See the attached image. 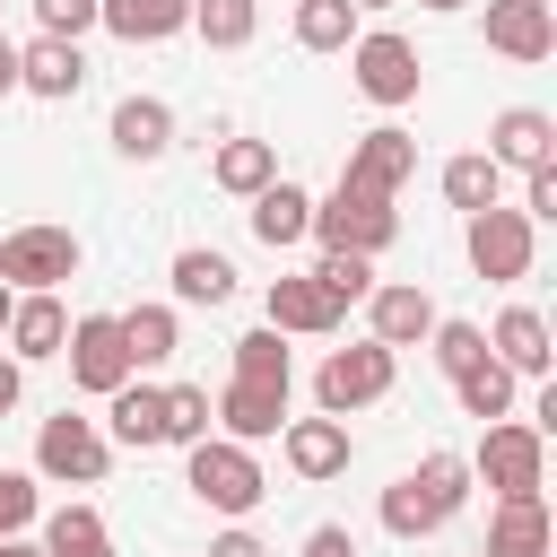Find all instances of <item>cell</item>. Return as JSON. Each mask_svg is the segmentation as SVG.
<instances>
[{
	"instance_id": "cell-1",
	"label": "cell",
	"mask_w": 557,
	"mask_h": 557,
	"mask_svg": "<svg viewBox=\"0 0 557 557\" xmlns=\"http://www.w3.org/2000/svg\"><path fill=\"white\" fill-rule=\"evenodd\" d=\"M183 487H191L209 513H226V522H244V513L270 496V479H261L252 444H226V435H209V444H191V453H183Z\"/></svg>"
},
{
	"instance_id": "cell-2",
	"label": "cell",
	"mask_w": 557,
	"mask_h": 557,
	"mask_svg": "<svg viewBox=\"0 0 557 557\" xmlns=\"http://www.w3.org/2000/svg\"><path fill=\"white\" fill-rule=\"evenodd\" d=\"M313 235H322V252H383V244H400V209L383 200V191H357V183H331V200H313Z\"/></svg>"
},
{
	"instance_id": "cell-3",
	"label": "cell",
	"mask_w": 557,
	"mask_h": 557,
	"mask_svg": "<svg viewBox=\"0 0 557 557\" xmlns=\"http://www.w3.org/2000/svg\"><path fill=\"white\" fill-rule=\"evenodd\" d=\"M461 252H470V270L487 278V287H513V278H531V252H540V226L522 218V209H470L461 218Z\"/></svg>"
},
{
	"instance_id": "cell-4",
	"label": "cell",
	"mask_w": 557,
	"mask_h": 557,
	"mask_svg": "<svg viewBox=\"0 0 557 557\" xmlns=\"http://www.w3.org/2000/svg\"><path fill=\"white\" fill-rule=\"evenodd\" d=\"M470 479H487V487H496V505H505V496H540V479H548V435H540V426H522V418L479 426Z\"/></svg>"
},
{
	"instance_id": "cell-5",
	"label": "cell",
	"mask_w": 557,
	"mask_h": 557,
	"mask_svg": "<svg viewBox=\"0 0 557 557\" xmlns=\"http://www.w3.org/2000/svg\"><path fill=\"white\" fill-rule=\"evenodd\" d=\"M61 278H78V235L70 226H9L0 235V287L9 296H52Z\"/></svg>"
},
{
	"instance_id": "cell-6",
	"label": "cell",
	"mask_w": 557,
	"mask_h": 557,
	"mask_svg": "<svg viewBox=\"0 0 557 557\" xmlns=\"http://www.w3.org/2000/svg\"><path fill=\"white\" fill-rule=\"evenodd\" d=\"M348 70H357V96L366 104H418V78H426V61H418V44L409 35H392V26H366L357 44H348Z\"/></svg>"
},
{
	"instance_id": "cell-7",
	"label": "cell",
	"mask_w": 557,
	"mask_h": 557,
	"mask_svg": "<svg viewBox=\"0 0 557 557\" xmlns=\"http://www.w3.org/2000/svg\"><path fill=\"white\" fill-rule=\"evenodd\" d=\"M392 348H374V339H357V348H331L322 366H313V409L322 418H357L366 400H383L392 392Z\"/></svg>"
},
{
	"instance_id": "cell-8",
	"label": "cell",
	"mask_w": 557,
	"mask_h": 557,
	"mask_svg": "<svg viewBox=\"0 0 557 557\" xmlns=\"http://www.w3.org/2000/svg\"><path fill=\"white\" fill-rule=\"evenodd\" d=\"M35 470H44L52 487H96V479L113 470V444H104V426H96V418L61 409V418H44V426H35Z\"/></svg>"
},
{
	"instance_id": "cell-9",
	"label": "cell",
	"mask_w": 557,
	"mask_h": 557,
	"mask_svg": "<svg viewBox=\"0 0 557 557\" xmlns=\"http://www.w3.org/2000/svg\"><path fill=\"white\" fill-rule=\"evenodd\" d=\"M61 357H70V383H78V392H96V400H104V392H122V383L139 374V366H131V348H122V322H113V313H78V322H70V339H61Z\"/></svg>"
},
{
	"instance_id": "cell-10",
	"label": "cell",
	"mask_w": 557,
	"mask_h": 557,
	"mask_svg": "<svg viewBox=\"0 0 557 557\" xmlns=\"http://www.w3.org/2000/svg\"><path fill=\"white\" fill-rule=\"evenodd\" d=\"M278 453H287V470L305 479V487H322V479H339L348 461H357V435H348V418H287L278 426Z\"/></svg>"
},
{
	"instance_id": "cell-11",
	"label": "cell",
	"mask_w": 557,
	"mask_h": 557,
	"mask_svg": "<svg viewBox=\"0 0 557 557\" xmlns=\"http://www.w3.org/2000/svg\"><path fill=\"white\" fill-rule=\"evenodd\" d=\"M261 313H270V331L278 339H331L339 322H348V305L339 296H322L305 270H287V278H270V296H261Z\"/></svg>"
},
{
	"instance_id": "cell-12",
	"label": "cell",
	"mask_w": 557,
	"mask_h": 557,
	"mask_svg": "<svg viewBox=\"0 0 557 557\" xmlns=\"http://www.w3.org/2000/svg\"><path fill=\"white\" fill-rule=\"evenodd\" d=\"M409 174H418V139H409L400 122H374V131L348 148V165H339V183H357V191H383V200H392Z\"/></svg>"
},
{
	"instance_id": "cell-13",
	"label": "cell",
	"mask_w": 557,
	"mask_h": 557,
	"mask_svg": "<svg viewBox=\"0 0 557 557\" xmlns=\"http://www.w3.org/2000/svg\"><path fill=\"white\" fill-rule=\"evenodd\" d=\"M487 157H496V174H531V165H557V122H548L540 104H505V113L487 122Z\"/></svg>"
},
{
	"instance_id": "cell-14",
	"label": "cell",
	"mask_w": 557,
	"mask_h": 557,
	"mask_svg": "<svg viewBox=\"0 0 557 557\" xmlns=\"http://www.w3.org/2000/svg\"><path fill=\"white\" fill-rule=\"evenodd\" d=\"M487 357H496L513 383H548V366H557V348H548V322H540L531 305H505V313H496V331H487Z\"/></svg>"
},
{
	"instance_id": "cell-15",
	"label": "cell",
	"mask_w": 557,
	"mask_h": 557,
	"mask_svg": "<svg viewBox=\"0 0 557 557\" xmlns=\"http://www.w3.org/2000/svg\"><path fill=\"white\" fill-rule=\"evenodd\" d=\"M487 52H505V61H548V52H557V9H548V0H487Z\"/></svg>"
},
{
	"instance_id": "cell-16",
	"label": "cell",
	"mask_w": 557,
	"mask_h": 557,
	"mask_svg": "<svg viewBox=\"0 0 557 557\" xmlns=\"http://www.w3.org/2000/svg\"><path fill=\"white\" fill-rule=\"evenodd\" d=\"M17 87L44 96V104H70L87 87V52L61 44V35H35V44H17Z\"/></svg>"
},
{
	"instance_id": "cell-17",
	"label": "cell",
	"mask_w": 557,
	"mask_h": 557,
	"mask_svg": "<svg viewBox=\"0 0 557 557\" xmlns=\"http://www.w3.org/2000/svg\"><path fill=\"white\" fill-rule=\"evenodd\" d=\"M366 313H374V348H418L444 313H435V296L418 287V278H392V287H374L366 296Z\"/></svg>"
},
{
	"instance_id": "cell-18",
	"label": "cell",
	"mask_w": 557,
	"mask_h": 557,
	"mask_svg": "<svg viewBox=\"0 0 557 557\" xmlns=\"http://www.w3.org/2000/svg\"><path fill=\"white\" fill-rule=\"evenodd\" d=\"M104 444H131V453L165 444V383L131 374L122 392H104Z\"/></svg>"
},
{
	"instance_id": "cell-19",
	"label": "cell",
	"mask_w": 557,
	"mask_h": 557,
	"mask_svg": "<svg viewBox=\"0 0 557 557\" xmlns=\"http://www.w3.org/2000/svg\"><path fill=\"white\" fill-rule=\"evenodd\" d=\"M209 409H218L226 444H270V435L287 426V392H278V383H226Z\"/></svg>"
},
{
	"instance_id": "cell-20",
	"label": "cell",
	"mask_w": 557,
	"mask_h": 557,
	"mask_svg": "<svg viewBox=\"0 0 557 557\" xmlns=\"http://www.w3.org/2000/svg\"><path fill=\"white\" fill-rule=\"evenodd\" d=\"M252 235H261L270 252L305 244V235H313V191H305V183H287V174H278V183H261V191H252Z\"/></svg>"
},
{
	"instance_id": "cell-21",
	"label": "cell",
	"mask_w": 557,
	"mask_h": 557,
	"mask_svg": "<svg viewBox=\"0 0 557 557\" xmlns=\"http://www.w3.org/2000/svg\"><path fill=\"white\" fill-rule=\"evenodd\" d=\"M0 339H9V357H17V366H44V357H61V339H70V313H61V296H17Z\"/></svg>"
},
{
	"instance_id": "cell-22",
	"label": "cell",
	"mask_w": 557,
	"mask_h": 557,
	"mask_svg": "<svg viewBox=\"0 0 557 557\" xmlns=\"http://www.w3.org/2000/svg\"><path fill=\"white\" fill-rule=\"evenodd\" d=\"M113 148H122L131 165H157V157L174 148V104H157V96H122V104H113Z\"/></svg>"
},
{
	"instance_id": "cell-23",
	"label": "cell",
	"mask_w": 557,
	"mask_h": 557,
	"mask_svg": "<svg viewBox=\"0 0 557 557\" xmlns=\"http://www.w3.org/2000/svg\"><path fill=\"white\" fill-rule=\"evenodd\" d=\"M479 557H548V505L540 496H505L487 513V548Z\"/></svg>"
},
{
	"instance_id": "cell-24",
	"label": "cell",
	"mask_w": 557,
	"mask_h": 557,
	"mask_svg": "<svg viewBox=\"0 0 557 557\" xmlns=\"http://www.w3.org/2000/svg\"><path fill=\"white\" fill-rule=\"evenodd\" d=\"M96 26H113L122 44H165L191 26V0H96Z\"/></svg>"
},
{
	"instance_id": "cell-25",
	"label": "cell",
	"mask_w": 557,
	"mask_h": 557,
	"mask_svg": "<svg viewBox=\"0 0 557 557\" xmlns=\"http://www.w3.org/2000/svg\"><path fill=\"white\" fill-rule=\"evenodd\" d=\"M209 183L235 191V200H252L261 183H278V148H270V139H226V148L209 157Z\"/></svg>"
},
{
	"instance_id": "cell-26",
	"label": "cell",
	"mask_w": 557,
	"mask_h": 557,
	"mask_svg": "<svg viewBox=\"0 0 557 557\" xmlns=\"http://www.w3.org/2000/svg\"><path fill=\"white\" fill-rule=\"evenodd\" d=\"M226 296H235V261L209 244H183L174 252V305H226Z\"/></svg>"
},
{
	"instance_id": "cell-27",
	"label": "cell",
	"mask_w": 557,
	"mask_h": 557,
	"mask_svg": "<svg viewBox=\"0 0 557 557\" xmlns=\"http://www.w3.org/2000/svg\"><path fill=\"white\" fill-rule=\"evenodd\" d=\"M122 322V348H131V366L148 374V366H165L174 348H183V322H174V305H131V313H113Z\"/></svg>"
},
{
	"instance_id": "cell-28",
	"label": "cell",
	"mask_w": 557,
	"mask_h": 557,
	"mask_svg": "<svg viewBox=\"0 0 557 557\" xmlns=\"http://www.w3.org/2000/svg\"><path fill=\"white\" fill-rule=\"evenodd\" d=\"M35 548L44 557H113V531H104L96 505H61V513H44V540Z\"/></svg>"
},
{
	"instance_id": "cell-29",
	"label": "cell",
	"mask_w": 557,
	"mask_h": 557,
	"mask_svg": "<svg viewBox=\"0 0 557 557\" xmlns=\"http://www.w3.org/2000/svg\"><path fill=\"white\" fill-rule=\"evenodd\" d=\"M191 35L209 52H244L261 35V0H191Z\"/></svg>"
},
{
	"instance_id": "cell-30",
	"label": "cell",
	"mask_w": 557,
	"mask_h": 557,
	"mask_svg": "<svg viewBox=\"0 0 557 557\" xmlns=\"http://www.w3.org/2000/svg\"><path fill=\"white\" fill-rule=\"evenodd\" d=\"M513 392H522V383H513V374H505L496 357H479V366H470V374L453 383V400H461V418H479V426H496V418H513Z\"/></svg>"
},
{
	"instance_id": "cell-31",
	"label": "cell",
	"mask_w": 557,
	"mask_h": 557,
	"mask_svg": "<svg viewBox=\"0 0 557 557\" xmlns=\"http://www.w3.org/2000/svg\"><path fill=\"white\" fill-rule=\"evenodd\" d=\"M366 26H357V0H296V44L305 52H348Z\"/></svg>"
},
{
	"instance_id": "cell-32",
	"label": "cell",
	"mask_w": 557,
	"mask_h": 557,
	"mask_svg": "<svg viewBox=\"0 0 557 557\" xmlns=\"http://www.w3.org/2000/svg\"><path fill=\"white\" fill-rule=\"evenodd\" d=\"M383 531H392V540H426V531H444V505L400 470V479L383 487Z\"/></svg>"
},
{
	"instance_id": "cell-33",
	"label": "cell",
	"mask_w": 557,
	"mask_h": 557,
	"mask_svg": "<svg viewBox=\"0 0 557 557\" xmlns=\"http://www.w3.org/2000/svg\"><path fill=\"white\" fill-rule=\"evenodd\" d=\"M496 191H505V174H496V157L487 148H470V157H453L444 165V200L470 218V209H496Z\"/></svg>"
},
{
	"instance_id": "cell-34",
	"label": "cell",
	"mask_w": 557,
	"mask_h": 557,
	"mask_svg": "<svg viewBox=\"0 0 557 557\" xmlns=\"http://www.w3.org/2000/svg\"><path fill=\"white\" fill-rule=\"evenodd\" d=\"M235 383H278V392H287V383H296V366H287V339H278V331H270V322H261V331H244V339H235Z\"/></svg>"
},
{
	"instance_id": "cell-35",
	"label": "cell",
	"mask_w": 557,
	"mask_h": 557,
	"mask_svg": "<svg viewBox=\"0 0 557 557\" xmlns=\"http://www.w3.org/2000/svg\"><path fill=\"white\" fill-rule=\"evenodd\" d=\"M305 278H313V287H322V296H339V305H366V296H374V287H383V278H374V261H366V252H322V261H313V270H305Z\"/></svg>"
},
{
	"instance_id": "cell-36",
	"label": "cell",
	"mask_w": 557,
	"mask_h": 557,
	"mask_svg": "<svg viewBox=\"0 0 557 557\" xmlns=\"http://www.w3.org/2000/svg\"><path fill=\"white\" fill-rule=\"evenodd\" d=\"M209 418H218V409H209L200 383H165V444H183V453L209 444Z\"/></svg>"
},
{
	"instance_id": "cell-37",
	"label": "cell",
	"mask_w": 557,
	"mask_h": 557,
	"mask_svg": "<svg viewBox=\"0 0 557 557\" xmlns=\"http://www.w3.org/2000/svg\"><path fill=\"white\" fill-rule=\"evenodd\" d=\"M426 348H435V366H444V383H461L479 357H487V331L479 322H435L426 331Z\"/></svg>"
},
{
	"instance_id": "cell-38",
	"label": "cell",
	"mask_w": 557,
	"mask_h": 557,
	"mask_svg": "<svg viewBox=\"0 0 557 557\" xmlns=\"http://www.w3.org/2000/svg\"><path fill=\"white\" fill-rule=\"evenodd\" d=\"M409 479H418V487H426V496L444 505V522H453V513L470 505V461H461V453H426V461H418Z\"/></svg>"
},
{
	"instance_id": "cell-39",
	"label": "cell",
	"mask_w": 557,
	"mask_h": 557,
	"mask_svg": "<svg viewBox=\"0 0 557 557\" xmlns=\"http://www.w3.org/2000/svg\"><path fill=\"white\" fill-rule=\"evenodd\" d=\"M35 513H44L35 479H26V470H0V540H17V531H26Z\"/></svg>"
},
{
	"instance_id": "cell-40",
	"label": "cell",
	"mask_w": 557,
	"mask_h": 557,
	"mask_svg": "<svg viewBox=\"0 0 557 557\" xmlns=\"http://www.w3.org/2000/svg\"><path fill=\"white\" fill-rule=\"evenodd\" d=\"M35 26L61 35V44H78V35L96 26V0H35Z\"/></svg>"
},
{
	"instance_id": "cell-41",
	"label": "cell",
	"mask_w": 557,
	"mask_h": 557,
	"mask_svg": "<svg viewBox=\"0 0 557 557\" xmlns=\"http://www.w3.org/2000/svg\"><path fill=\"white\" fill-rule=\"evenodd\" d=\"M522 218H531V226L557 218V165H531V174H522Z\"/></svg>"
},
{
	"instance_id": "cell-42",
	"label": "cell",
	"mask_w": 557,
	"mask_h": 557,
	"mask_svg": "<svg viewBox=\"0 0 557 557\" xmlns=\"http://www.w3.org/2000/svg\"><path fill=\"white\" fill-rule=\"evenodd\" d=\"M296 557H357V531H348V522H313Z\"/></svg>"
},
{
	"instance_id": "cell-43",
	"label": "cell",
	"mask_w": 557,
	"mask_h": 557,
	"mask_svg": "<svg viewBox=\"0 0 557 557\" xmlns=\"http://www.w3.org/2000/svg\"><path fill=\"white\" fill-rule=\"evenodd\" d=\"M209 557H270V548H261V540H252V531H244V522H226V531H218V540H209Z\"/></svg>"
},
{
	"instance_id": "cell-44",
	"label": "cell",
	"mask_w": 557,
	"mask_h": 557,
	"mask_svg": "<svg viewBox=\"0 0 557 557\" xmlns=\"http://www.w3.org/2000/svg\"><path fill=\"white\" fill-rule=\"evenodd\" d=\"M17 392H26V366H17V357H0V418L17 409Z\"/></svg>"
},
{
	"instance_id": "cell-45",
	"label": "cell",
	"mask_w": 557,
	"mask_h": 557,
	"mask_svg": "<svg viewBox=\"0 0 557 557\" xmlns=\"http://www.w3.org/2000/svg\"><path fill=\"white\" fill-rule=\"evenodd\" d=\"M0 96H17V44L0 35Z\"/></svg>"
},
{
	"instance_id": "cell-46",
	"label": "cell",
	"mask_w": 557,
	"mask_h": 557,
	"mask_svg": "<svg viewBox=\"0 0 557 557\" xmlns=\"http://www.w3.org/2000/svg\"><path fill=\"white\" fill-rule=\"evenodd\" d=\"M0 557H44V548L35 540H0Z\"/></svg>"
},
{
	"instance_id": "cell-47",
	"label": "cell",
	"mask_w": 557,
	"mask_h": 557,
	"mask_svg": "<svg viewBox=\"0 0 557 557\" xmlns=\"http://www.w3.org/2000/svg\"><path fill=\"white\" fill-rule=\"evenodd\" d=\"M9 305H17V296H9V287H0V331H9Z\"/></svg>"
},
{
	"instance_id": "cell-48",
	"label": "cell",
	"mask_w": 557,
	"mask_h": 557,
	"mask_svg": "<svg viewBox=\"0 0 557 557\" xmlns=\"http://www.w3.org/2000/svg\"><path fill=\"white\" fill-rule=\"evenodd\" d=\"M418 9H470V0H418Z\"/></svg>"
},
{
	"instance_id": "cell-49",
	"label": "cell",
	"mask_w": 557,
	"mask_h": 557,
	"mask_svg": "<svg viewBox=\"0 0 557 557\" xmlns=\"http://www.w3.org/2000/svg\"><path fill=\"white\" fill-rule=\"evenodd\" d=\"M366 9H392V0H357V17H366Z\"/></svg>"
}]
</instances>
